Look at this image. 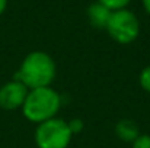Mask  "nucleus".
I'll return each mask as SVG.
<instances>
[{
  "label": "nucleus",
  "instance_id": "obj_6",
  "mask_svg": "<svg viewBox=\"0 0 150 148\" xmlns=\"http://www.w3.org/2000/svg\"><path fill=\"white\" fill-rule=\"evenodd\" d=\"M114 132L120 141L127 142V144H133L139 138V135L142 134L139 123L133 119H128V118L120 119L114 126Z\"/></svg>",
  "mask_w": 150,
  "mask_h": 148
},
{
  "label": "nucleus",
  "instance_id": "obj_5",
  "mask_svg": "<svg viewBox=\"0 0 150 148\" xmlns=\"http://www.w3.org/2000/svg\"><path fill=\"white\" fill-rule=\"evenodd\" d=\"M29 89L21 81L12 79L10 81L0 86V109L3 110H18L23 106Z\"/></svg>",
  "mask_w": 150,
  "mask_h": 148
},
{
  "label": "nucleus",
  "instance_id": "obj_12",
  "mask_svg": "<svg viewBox=\"0 0 150 148\" xmlns=\"http://www.w3.org/2000/svg\"><path fill=\"white\" fill-rule=\"evenodd\" d=\"M7 3H9V0H0V16L6 12V9H7Z\"/></svg>",
  "mask_w": 150,
  "mask_h": 148
},
{
  "label": "nucleus",
  "instance_id": "obj_11",
  "mask_svg": "<svg viewBox=\"0 0 150 148\" xmlns=\"http://www.w3.org/2000/svg\"><path fill=\"white\" fill-rule=\"evenodd\" d=\"M131 148H150V135L149 134H140L139 138L131 144Z\"/></svg>",
  "mask_w": 150,
  "mask_h": 148
},
{
  "label": "nucleus",
  "instance_id": "obj_3",
  "mask_svg": "<svg viewBox=\"0 0 150 148\" xmlns=\"http://www.w3.org/2000/svg\"><path fill=\"white\" fill-rule=\"evenodd\" d=\"M109 38L120 45L133 44L140 35V20L130 9H120L111 13L105 28Z\"/></svg>",
  "mask_w": 150,
  "mask_h": 148
},
{
  "label": "nucleus",
  "instance_id": "obj_9",
  "mask_svg": "<svg viewBox=\"0 0 150 148\" xmlns=\"http://www.w3.org/2000/svg\"><path fill=\"white\" fill-rule=\"evenodd\" d=\"M96 1H99L100 4H103V6H106L109 10H120V9H125L130 3H131V0H96Z\"/></svg>",
  "mask_w": 150,
  "mask_h": 148
},
{
  "label": "nucleus",
  "instance_id": "obj_10",
  "mask_svg": "<svg viewBox=\"0 0 150 148\" xmlns=\"http://www.w3.org/2000/svg\"><path fill=\"white\" fill-rule=\"evenodd\" d=\"M67 125H69V129H70L73 137L80 134L83 131V128H85V122L80 118H71L70 121H67Z\"/></svg>",
  "mask_w": 150,
  "mask_h": 148
},
{
  "label": "nucleus",
  "instance_id": "obj_4",
  "mask_svg": "<svg viewBox=\"0 0 150 148\" xmlns=\"http://www.w3.org/2000/svg\"><path fill=\"white\" fill-rule=\"evenodd\" d=\"M71 140L73 135L69 129L67 121L58 116L38 123L34 132L37 148H69Z\"/></svg>",
  "mask_w": 150,
  "mask_h": 148
},
{
  "label": "nucleus",
  "instance_id": "obj_7",
  "mask_svg": "<svg viewBox=\"0 0 150 148\" xmlns=\"http://www.w3.org/2000/svg\"><path fill=\"white\" fill-rule=\"evenodd\" d=\"M112 10H109L106 6L100 4L99 1H93L86 9V16L89 23L96 29H105L108 25V20L111 18Z\"/></svg>",
  "mask_w": 150,
  "mask_h": 148
},
{
  "label": "nucleus",
  "instance_id": "obj_1",
  "mask_svg": "<svg viewBox=\"0 0 150 148\" xmlns=\"http://www.w3.org/2000/svg\"><path fill=\"white\" fill-rule=\"evenodd\" d=\"M57 76V64L45 51H31L22 60L13 79L29 90L50 87Z\"/></svg>",
  "mask_w": 150,
  "mask_h": 148
},
{
  "label": "nucleus",
  "instance_id": "obj_2",
  "mask_svg": "<svg viewBox=\"0 0 150 148\" xmlns=\"http://www.w3.org/2000/svg\"><path fill=\"white\" fill-rule=\"evenodd\" d=\"M63 105L61 95L52 87H41L28 92V96L21 107L22 115L31 123H42L57 118Z\"/></svg>",
  "mask_w": 150,
  "mask_h": 148
},
{
  "label": "nucleus",
  "instance_id": "obj_13",
  "mask_svg": "<svg viewBox=\"0 0 150 148\" xmlns=\"http://www.w3.org/2000/svg\"><path fill=\"white\" fill-rule=\"evenodd\" d=\"M142 4H143V9L144 12L150 16V0H142Z\"/></svg>",
  "mask_w": 150,
  "mask_h": 148
},
{
  "label": "nucleus",
  "instance_id": "obj_8",
  "mask_svg": "<svg viewBox=\"0 0 150 148\" xmlns=\"http://www.w3.org/2000/svg\"><path fill=\"white\" fill-rule=\"evenodd\" d=\"M139 84L140 87L150 95V64L146 65L139 74Z\"/></svg>",
  "mask_w": 150,
  "mask_h": 148
}]
</instances>
